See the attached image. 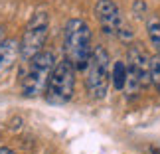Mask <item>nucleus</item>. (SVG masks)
<instances>
[{
  "label": "nucleus",
  "mask_w": 160,
  "mask_h": 154,
  "mask_svg": "<svg viewBox=\"0 0 160 154\" xmlns=\"http://www.w3.org/2000/svg\"><path fill=\"white\" fill-rule=\"evenodd\" d=\"M48 34H50V16H48V12H36L26 24V30H24V36H22L20 55L24 61H30L40 52H44L42 47L48 40Z\"/></svg>",
  "instance_id": "5"
},
{
  "label": "nucleus",
  "mask_w": 160,
  "mask_h": 154,
  "mask_svg": "<svg viewBox=\"0 0 160 154\" xmlns=\"http://www.w3.org/2000/svg\"><path fill=\"white\" fill-rule=\"evenodd\" d=\"M28 63V69L22 73V95L26 99H34V97L46 93L50 75L58 61H55L53 52H40Z\"/></svg>",
  "instance_id": "2"
},
{
  "label": "nucleus",
  "mask_w": 160,
  "mask_h": 154,
  "mask_svg": "<svg viewBox=\"0 0 160 154\" xmlns=\"http://www.w3.org/2000/svg\"><path fill=\"white\" fill-rule=\"evenodd\" d=\"M127 77H128L127 63H125V61H115L113 71H111V81H113L115 89H119V91L125 89V85H127Z\"/></svg>",
  "instance_id": "10"
},
{
  "label": "nucleus",
  "mask_w": 160,
  "mask_h": 154,
  "mask_svg": "<svg viewBox=\"0 0 160 154\" xmlns=\"http://www.w3.org/2000/svg\"><path fill=\"white\" fill-rule=\"evenodd\" d=\"M144 8H146L144 2H140V0H138V2H134V16H137V18H142V10Z\"/></svg>",
  "instance_id": "12"
},
{
  "label": "nucleus",
  "mask_w": 160,
  "mask_h": 154,
  "mask_svg": "<svg viewBox=\"0 0 160 154\" xmlns=\"http://www.w3.org/2000/svg\"><path fill=\"white\" fill-rule=\"evenodd\" d=\"M109 83H111V59L109 53L103 46H95L91 52L89 63H87V93L93 99L101 101L107 97L109 91Z\"/></svg>",
  "instance_id": "3"
},
{
  "label": "nucleus",
  "mask_w": 160,
  "mask_h": 154,
  "mask_svg": "<svg viewBox=\"0 0 160 154\" xmlns=\"http://www.w3.org/2000/svg\"><path fill=\"white\" fill-rule=\"evenodd\" d=\"M146 34H148V40H150L152 47H154L160 55V18L156 14L148 16V20H146Z\"/></svg>",
  "instance_id": "9"
},
{
  "label": "nucleus",
  "mask_w": 160,
  "mask_h": 154,
  "mask_svg": "<svg viewBox=\"0 0 160 154\" xmlns=\"http://www.w3.org/2000/svg\"><path fill=\"white\" fill-rule=\"evenodd\" d=\"M127 61H128L127 63L128 77L125 89H128V93H138L140 89L150 85V57L144 53L142 47L132 46L128 47Z\"/></svg>",
  "instance_id": "6"
},
{
  "label": "nucleus",
  "mask_w": 160,
  "mask_h": 154,
  "mask_svg": "<svg viewBox=\"0 0 160 154\" xmlns=\"http://www.w3.org/2000/svg\"><path fill=\"white\" fill-rule=\"evenodd\" d=\"M150 85L160 93V55L150 57Z\"/></svg>",
  "instance_id": "11"
},
{
  "label": "nucleus",
  "mask_w": 160,
  "mask_h": 154,
  "mask_svg": "<svg viewBox=\"0 0 160 154\" xmlns=\"http://www.w3.org/2000/svg\"><path fill=\"white\" fill-rule=\"evenodd\" d=\"M0 154H14L10 148H6V146H0Z\"/></svg>",
  "instance_id": "13"
},
{
  "label": "nucleus",
  "mask_w": 160,
  "mask_h": 154,
  "mask_svg": "<svg viewBox=\"0 0 160 154\" xmlns=\"http://www.w3.org/2000/svg\"><path fill=\"white\" fill-rule=\"evenodd\" d=\"M18 55H20V44H18V40L8 38L0 44V77L14 65Z\"/></svg>",
  "instance_id": "8"
},
{
  "label": "nucleus",
  "mask_w": 160,
  "mask_h": 154,
  "mask_svg": "<svg viewBox=\"0 0 160 154\" xmlns=\"http://www.w3.org/2000/svg\"><path fill=\"white\" fill-rule=\"evenodd\" d=\"M63 50H65V59L79 69H87L89 57H91V30L87 22L81 18H71L65 24L63 30Z\"/></svg>",
  "instance_id": "1"
},
{
  "label": "nucleus",
  "mask_w": 160,
  "mask_h": 154,
  "mask_svg": "<svg viewBox=\"0 0 160 154\" xmlns=\"http://www.w3.org/2000/svg\"><path fill=\"white\" fill-rule=\"evenodd\" d=\"M75 91V67L67 59H61L55 63L50 81L46 87V99L52 105H65L71 101Z\"/></svg>",
  "instance_id": "4"
},
{
  "label": "nucleus",
  "mask_w": 160,
  "mask_h": 154,
  "mask_svg": "<svg viewBox=\"0 0 160 154\" xmlns=\"http://www.w3.org/2000/svg\"><path fill=\"white\" fill-rule=\"evenodd\" d=\"M95 16L99 20L103 32L109 36H119L121 30L127 26L122 20V14L113 0H97L95 4Z\"/></svg>",
  "instance_id": "7"
}]
</instances>
